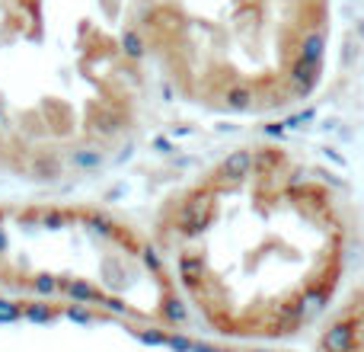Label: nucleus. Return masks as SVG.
<instances>
[{
  "instance_id": "nucleus-4",
  "label": "nucleus",
  "mask_w": 364,
  "mask_h": 352,
  "mask_svg": "<svg viewBox=\"0 0 364 352\" xmlns=\"http://www.w3.org/2000/svg\"><path fill=\"white\" fill-rule=\"evenodd\" d=\"M0 304L141 330L188 321L147 227L115 208L58 195L0 202Z\"/></svg>"
},
{
  "instance_id": "nucleus-2",
  "label": "nucleus",
  "mask_w": 364,
  "mask_h": 352,
  "mask_svg": "<svg viewBox=\"0 0 364 352\" xmlns=\"http://www.w3.org/2000/svg\"><path fill=\"white\" fill-rule=\"evenodd\" d=\"M157 93L132 0H0V173L58 189L138 147Z\"/></svg>"
},
{
  "instance_id": "nucleus-1",
  "label": "nucleus",
  "mask_w": 364,
  "mask_h": 352,
  "mask_svg": "<svg viewBox=\"0 0 364 352\" xmlns=\"http://www.w3.org/2000/svg\"><path fill=\"white\" fill-rule=\"evenodd\" d=\"M147 231L186 314L237 343H282L307 330L346 272L336 189L272 145L201 167L160 199Z\"/></svg>"
},
{
  "instance_id": "nucleus-3",
  "label": "nucleus",
  "mask_w": 364,
  "mask_h": 352,
  "mask_svg": "<svg viewBox=\"0 0 364 352\" xmlns=\"http://www.w3.org/2000/svg\"><path fill=\"white\" fill-rule=\"evenodd\" d=\"M160 90L220 119H265L323 81L333 0H132Z\"/></svg>"
},
{
  "instance_id": "nucleus-5",
  "label": "nucleus",
  "mask_w": 364,
  "mask_h": 352,
  "mask_svg": "<svg viewBox=\"0 0 364 352\" xmlns=\"http://www.w3.org/2000/svg\"><path fill=\"white\" fill-rule=\"evenodd\" d=\"M320 352H364V289L326 321Z\"/></svg>"
}]
</instances>
